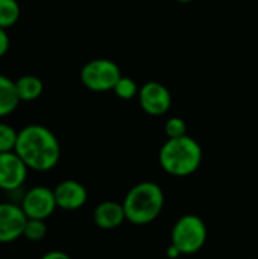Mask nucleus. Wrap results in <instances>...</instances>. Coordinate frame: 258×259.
<instances>
[{
	"instance_id": "6e6552de",
	"label": "nucleus",
	"mask_w": 258,
	"mask_h": 259,
	"mask_svg": "<svg viewBox=\"0 0 258 259\" xmlns=\"http://www.w3.org/2000/svg\"><path fill=\"white\" fill-rule=\"evenodd\" d=\"M27 165L15 152L0 153V190L15 191L27 178Z\"/></svg>"
},
{
	"instance_id": "39448f33",
	"label": "nucleus",
	"mask_w": 258,
	"mask_h": 259,
	"mask_svg": "<svg viewBox=\"0 0 258 259\" xmlns=\"http://www.w3.org/2000/svg\"><path fill=\"white\" fill-rule=\"evenodd\" d=\"M122 76L120 67L106 58L91 59L81 70L82 85L94 93L113 91Z\"/></svg>"
},
{
	"instance_id": "f257e3e1",
	"label": "nucleus",
	"mask_w": 258,
	"mask_h": 259,
	"mask_svg": "<svg viewBox=\"0 0 258 259\" xmlns=\"http://www.w3.org/2000/svg\"><path fill=\"white\" fill-rule=\"evenodd\" d=\"M15 153L27 168L49 171L59 162L61 146L50 129L41 124H29L18 132Z\"/></svg>"
},
{
	"instance_id": "7ed1b4c3",
	"label": "nucleus",
	"mask_w": 258,
	"mask_h": 259,
	"mask_svg": "<svg viewBox=\"0 0 258 259\" xmlns=\"http://www.w3.org/2000/svg\"><path fill=\"white\" fill-rule=\"evenodd\" d=\"M163 206L164 193L158 184L151 181L134 185L123 200L126 222L135 226H144L157 220Z\"/></svg>"
},
{
	"instance_id": "1a4fd4ad",
	"label": "nucleus",
	"mask_w": 258,
	"mask_h": 259,
	"mask_svg": "<svg viewBox=\"0 0 258 259\" xmlns=\"http://www.w3.org/2000/svg\"><path fill=\"white\" fill-rule=\"evenodd\" d=\"M27 217L20 205L0 203V243H12L23 237Z\"/></svg>"
},
{
	"instance_id": "ddd939ff",
	"label": "nucleus",
	"mask_w": 258,
	"mask_h": 259,
	"mask_svg": "<svg viewBox=\"0 0 258 259\" xmlns=\"http://www.w3.org/2000/svg\"><path fill=\"white\" fill-rule=\"evenodd\" d=\"M15 88L20 102H32L43 94L44 83L40 77L33 74H24L15 80Z\"/></svg>"
},
{
	"instance_id": "9b49d317",
	"label": "nucleus",
	"mask_w": 258,
	"mask_h": 259,
	"mask_svg": "<svg viewBox=\"0 0 258 259\" xmlns=\"http://www.w3.org/2000/svg\"><path fill=\"white\" fill-rule=\"evenodd\" d=\"M93 220H94L97 228L105 229V231H113V229L122 226L123 222H126L123 203L113 202V200H106V202L99 203L94 208Z\"/></svg>"
},
{
	"instance_id": "f8f14e48",
	"label": "nucleus",
	"mask_w": 258,
	"mask_h": 259,
	"mask_svg": "<svg viewBox=\"0 0 258 259\" xmlns=\"http://www.w3.org/2000/svg\"><path fill=\"white\" fill-rule=\"evenodd\" d=\"M20 103L15 82L0 74V118L12 114Z\"/></svg>"
},
{
	"instance_id": "9d476101",
	"label": "nucleus",
	"mask_w": 258,
	"mask_h": 259,
	"mask_svg": "<svg viewBox=\"0 0 258 259\" xmlns=\"http://www.w3.org/2000/svg\"><path fill=\"white\" fill-rule=\"evenodd\" d=\"M53 193H55L58 208L64 211H76L82 208L88 199L87 188L81 182L73 181V179L59 182L56 188L53 190Z\"/></svg>"
},
{
	"instance_id": "aec40b11",
	"label": "nucleus",
	"mask_w": 258,
	"mask_h": 259,
	"mask_svg": "<svg viewBox=\"0 0 258 259\" xmlns=\"http://www.w3.org/2000/svg\"><path fill=\"white\" fill-rule=\"evenodd\" d=\"M40 259H71V256L61 250H50V252L44 253Z\"/></svg>"
},
{
	"instance_id": "4468645a",
	"label": "nucleus",
	"mask_w": 258,
	"mask_h": 259,
	"mask_svg": "<svg viewBox=\"0 0 258 259\" xmlns=\"http://www.w3.org/2000/svg\"><path fill=\"white\" fill-rule=\"evenodd\" d=\"M20 3L17 0H0V27L8 29L20 18Z\"/></svg>"
},
{
	"instance_id": "6ab92c4d",
	"label": "nucleus",
	"mask_w": 258,
	"mask_h": 259,
	"mask_svg": "<svg viewBox=\"0 0 258 259\" xmlns=\"http://www.w3.org/2000/svg\"><path fill=\"white\" fill-rule=\"evenodd\" d=\"M9 50V36L6 35V29L0 27V58L6 55Z\"/></svg>"
},
{
	"instance_id": "a211bd4d",
	"label": "nucleus",
	"mask_w": 258,
	"mask_h": 259,
	"mask_svg": "<svg viewBox=\"0 0 258 259\" xmlns=\"http://www.w3.org/2000/svg\"><path fill=\"white\" fill-rule=\"evenodd\" d=\"M164 132L167 138H181L187 135V124L179 117H172L164 124Z\"/></svg>"
},
{
	"instance_id": "dca6fc26",
	"label": "nucleus",
	"mask_w": 258,
	"mask_h": 259,
	"mask_svg": "<svg viewBox=\"0 0 258 259\" xmlns=\"http://www.w3.org/2000/svg\"><path fill=\"white\" fill-rule=\"evenodd\" d=\"M17 138H18V132L12 126L6 123H0V153L15 152Z\"/></svg>"
},
{
	"instance_id": "2eb2a0df",
	"label": "nucleus",
	"mask_w": 258,
	"mask_h": 259,
	"mask_svg": "<svg viewBox=\"0 0 258 259\" xmlns=\"http://www.w3.org/2000/svg\"><path fill=\"white\" fill-rule=\"evenodd\" d=\"M113 91H114V94H116L119 99H122V100H131V99H134V97L138 96L140 88H138L137 82H135L132 77H129V76H122V77L119 79V82L116 83V87H114Z\"/></svg>"
},
{
	"instance_id": "0eeeda50",
	"label": "nucleus",
	"mask_w": 258,
	"mask_h": 259,
	"mask_svg": "<svg viewBox=\"0 0 258 259\" xmlns=\"http://www.w3.org/2000/svg\"><path fill=\"white\" fill-rule=\"evenodd\" d=\"M137 97H138V103L141 109L146 114L154 115V117L166 114L172 106L170 91L167 90V87L155 80H151L141 85Z\"/></svg>"
},
{
	"instance_id": "423d86ee",
	"label": "nucleus",
	"mask_w": 258,
	"mask_h": 259,
	"mask_svg": "<svg viewBox=\"0 0 258 259\" xmlns=\"http://www.w3.org/2000/svg\"><path fill=\"white\" fill-rule=\"evenodd\" d=\"M21 209L24 211L27 219L33 220H47L55 209L58 208L53 190L38 185L26 191L21 199Z\"/></svg>"
},
{
	"instance_id": "20e7f679",
	"label": "nucleus",
	"mask_w": 258,
	"mask_h": 259,
	"mask_svg": "<svg viewBox=\"0 0 258 259\" xmlns=\"http://www.w3.org/2000/svg\"><path fill=\"white\" fill-rule=\"evenodd\" d=\"M207 235L208 232L204 220L195 214H187L173 225L170 240L182 255H193L204 247Z\"/></svg>"
},
{
	"instance_id": "f03ea898",
	"label": "nucleus",
	"mask_w": 258,
	"mask_h": 259,
	"mask_svg": "<svg viewBox=\"0 0 258 259\" xmlns=\"http://www.w3.org/2000/svg\"><path fill=\"white\" fill-rule=\"evenodd\" d=\"M160 165L166 173L175 178L193 175L202 162V149L199 143L184 135L181 138H167L160 149Z\"/></svg>"
},
{
	"instance_id": "4be33fe9",
	"label": "nucleus",
	"mask_w": 258,
	"mask_h": 259,
	"mask_svg": "<svg viewBox=\"0 0 258 259\" xmlns=\"http://www.w3.org/2000/svg\"><path fill=\"white\" fill-rule=\"evenodd\" d=\"M175 2H178V3H192L195 0H175Z\"/></svg>"
},
{
	"instance_id": "412c9836",
	"label": "nucleus",
	"mask_w": 258,
	"mask_h": 259,
	"mask_svg": "<svg viewBox=\"0 0 258 259\" xmlns=\"http://www.w3.org/2000/svg\"><path fill=\"white\" fill-rule=\"evenodd\" d=\"M166 255H167V258H170V259H176V258H179L182 253L173 246V244H170L169 247H167V250H166Z\"/></svg>"
},
{
	"instance_id": "f3484780",
	"label": "nucleus",
	"mask_w": 258,
	"mask_h": 259,
	"mask_svg": "<svg viewBox=\"0 0 258 259\" xmlns=\"http://www.w3.org/2000/svg\"><path fill=\"white\" fill-rule=\"evenodd\" d=\"M47 234V226L44 220H33V219H27L24 231H23V237L29 241H41Z\"/></svg>"
}]
</instances>
